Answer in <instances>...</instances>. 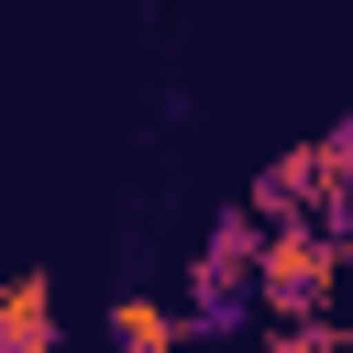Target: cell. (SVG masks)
<instances>
[{
  "label": "cell",
  "instance_id": "7a4b0ae2",
  "mask_svg": "<svg viewBox=\"0 0 353 353\" xmlns=\"http://www.w3.org/2000/svg\"><path fill=\"white\" fill-rule=\"evenodd\" d=\"M44 331H55V287H44V276H22V287H11V309H0V353H44Z\"/></svg>",
  "mask_w": 353,
  "mask_h": 353
},
{
  "label": "cell",
  "instance_id": "3957f363",
  "mask_svg": "<svg viewBox=\"0 0 353 353\" xmlns=\"http://www.w3.org/2000/svg\"><path fill=\"white\" fill-rule=\"evenodd\" d=\"M110 342H121V353H165V342H176V309H165V298H121V309H110Z\"/></svg>",
  "mask_w": 353,
  "mask_h": 353
},
{
  "label": "cell",
  "instance_id": "6da1fadb",
  "mask_svg": "<svg viewBox=\"0 0 353 353\" xmlns=\"http://www.w3.org/2000/svg\"><path fill=\"white\" fill-rule=\"evenodd\" d=\"M331 276H342V243H320V232H265V254H254V287L276 309H320Z\"/></svg>",
  "mask_w": 353,
  "mask_h": 353
}]
</instances>
